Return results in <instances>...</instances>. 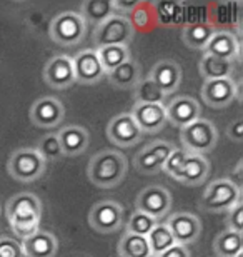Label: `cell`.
I'll list each match as a JSON object with an SVG mask.
<instances>
[{"instance_id":"39","label":"cell","mask_w":243,"mask_h":257,"mask_svg":"<svg viewBox=\"0 0 243 257\" xmlns=\"http://www.w3.org/2000/svg\"><path fill=\"white\" fill-rule=\"evenodd\" d=\"M226 136H228L230 141L241 142V139H243V122L240 119L231 122V124L228 125V128H226Z\"/></svg>"},{"instance_id":"30","label":"cell","mask_w":243,"mask_h":257,"mask_svg":"<svg viewBox=\"0 0 243 257\" xmlns=\"http://www.w3.org/2000/svg\"><path fill=\"white\" fill-rule=\"evenodd\" d=\"M95 50L105 74L112 72L113 69H117L118 65H122L123 62H127L130 59L128 45H108V47H100Z\"/></svg>"},{"instance_id":"15","label":"cell","mask_w":243,"mask_h":257,"mask_svg":"<svg viewBox=\"0 0 243 257\" xmlns=\"http://www.w3.org/2000/svg\"><path fill=\"white\" fill-rule=\"evenodd\" d=\"M72 64H74L75 82H79V84L94 85L105 75V70H103L95 49L82 50L75 57H72Z\"/></svg>"},{"instance_id":"3","label":"cell","mask_w":243,"mask_h":257,"mask_svg":"<svg viewBox=\"0 0 243 257\" xmlns=\"http://www.w3.org/2000/svg\"><path fill=\"white\" fill-rule=\"evenodd\" d=\"M241 202V189L231 179H215L205 187L198 207L208 214H223Z\"/></svg>"},{"instance_id":"31","label":"cell","mask_w":243,"mask_h":257,"mask_svg":"<svg viewBox=\"0 0 243 257\" xmlns=\"http://www.w3.org/2000/svg\"><path fill=\"white\" fill-rule=\"evenodd\" d=\"M148 245H150V252H152V257H157L162 252H165L167 249H170L172 245H175V239L170 229L167 227V224H160L157 222V225L150 230V234L147 235Z\"/></svg>"},{"instance_id":"26","label":"cell","mask_w":243,"mask_h":257,"mask_svg":"<svg viewBox=\"0 0 243 257\" xmlns=\"http://www.w3.org/2000/svg\"><path fill=\"white\" fill-rule=\"evenodd\" d=\"M213 250L216 257H236L243 252V235L241 232L225 229L213 240Z\"/></svg>"},{"instance_id":"10","label":"cell","mask_w":243,"mask_h":257,"mask_svg":"<svg viewBox=\"0 0 243 257\" xmlns=\"http://www.w3.org/2000/svg\"><path fill=\"white\" fill-rule=\"evenodd\" d=\"M172 209V195L163 186H148L137 195L135 210L158 220Z\"/></svg>"},{"instance_id":"4","label":"cell","mask_w":243,"mask_h":257,"mask_svg":"<svg viewBox=\"0 0 243 257\" xmlns=\"http://www.w3.org/2000/svg\"><path fill=\"white\" fill-rule=\"evenodd\" d=\"M87 22L82 19V15L74 10L57 14L50 22L49 35L57 45L62 47H74L79 45L85 39Z\"/></svg>"},{"instance_id":"28","label":"cell","mask_w":243,"mask_h":257,"mask_svg":"<svg viewBox=\"0 0 243 257\" xmlns=\"http://www.w3.org/2000/svg\"><path fill=\"white\" fill-rule=\"evenodd\" d=\"M117 252L120 257H152L147 237L123 232L118 240Z\"/></svg>"},{"instance_id":"12","label":"cell","mask_w":243,"mask_h":257,"mask_svg":"<svg viewBox=\"0 0 243 257\" xmlns=\"http://www.w3.org/2000/svg\"><path fill=\"white\" fill-rule=\"evenodd\" d=\"M167 227L172 232L175 244L188 247L195 244L201 235V220L195 214L190 212H177L167 219Z\"/></svg>"},{"instance_id":"37","label":"cell","mask_w":243,"mask_h":257,"mask_svg":"<svg viewBox=\"0 0 243 257\" xmlns=\"http://www.w3.org/2000/svg\"><path fill=\"white\" fill-rule=\"evenodd\" d=\"M226 225L230 230H235V232H241L243 230V204L238 202L236 205H233L228 212H226Z\"/></svg>"},{"instance_id":"24","label":"cell","mask_w":243,"mask_h":257,"mask_svg":"<svg viewBox=\"0 0 243 257\" xmlns=\"http://www.w3.org/2000/svg\"><path fill=\"white\" fill-rule=\"evenodd\" d=\"M110 85L117 89H133L142 80V67L132 57L107 74Z\"/></svg>"},{"instance_id":"32","label":"cell","mask_w":243,"mask_h":257,"mask_svg":"<svg viewBox=\"0 0 243 257\" xmlns=\"http://www.w3.org/2000/svg\"><path fill=\"white\" fill-rule=\"evenodd\" d=\"M133 89H135V94H133L135 104H163L165 94L152 80L142 79Z\"/></svg>"},{"instance_id":"16","label":"cell","mask_w":243,"mask_h":257,"mask_svg":"<svg viewBox=\"0 0 243 257\" xmlns=\"http://www.w3.org/2000/svg\"><path fill=\"white\" fill-rule=\"evenodd\" d=\"M64 115L65 107L55 97H42V99L35 100L29 110V117L32 124L45 128L57 127L64 120Z\"/></svg>"},{"instance_id":"29","label":"cell","mask_w":243,"mask_h":257,"mask_svg":"<svg viewBox=\"0 0 243 257\" xmlns=\"http://www.w3.org/2000/svg\"><path fill=\"white\" fill-rule=\"evenodd\" d=\"M216 32L215 27L211 24H192L187 25L182 32L183 44L190 49L195 50H203L211 39V35Z\"/></svg>"},{"instance_id":"14","label":"cell","mask_w":243,"mask_h":257,"mask_svg":"<svg viewBox=\"0 0 243 257\" xmlns=\"http://www.w3.org/2000/svg\"><path fill=\"white\" fill-rule=\"evenodd\" d=\"M167 122L173 127L183 128L185 125L192 124L193 120L201 117V107L198 100L190 95H178L165 105Z\"/></svg>"},{"instance_id":"17","label":"cell","mask_w":243,"mask_h":257,"mask_svg":"<svg viewBox=\"0 0 243 257\" xmlns=\"http://www.w3.org/2000/svg\"><path fill=\"white\" fill-rule=\"evenodd\" d=\"M44 80L52 89L62 90L75 84L74 64L69 55H55L44 67Z\"/></svg>"},{"instance_id":"21","label":"cell","mask_w":243,"mask_h":257,"mask_svg":"<svg viewBox=\"0 0 243 257\" xmlns=\"http://www.w3.org/2000/svg\"><path fill=\"white\" fill-rule=\"evenodd\" d=\"M203 54L221 60H228V62H235L236 59H240V42L228 30H216L203 49Z\"/></svg>"},{"instance_id":"35","label":"cell","mask_w":243,"mask_h":257,"mask_svg":"<svg viewBox=\"0 0 243 257\" xmlns=\"http://www.w3.org/2000/svg\"><path fill=\"white\" fill-rule=\"evenodd\" d=\"M0 257H25L22 242L14 237H0Z\"/></svg>"},{"instance_id":"9","label":"cell","mask_w":243,"mask_h":257,"mask_svg":"<svg viewBox=\"0 0 243 257\" xmlns=\"http://www.w3.org/2000/svg\"><path fill=\"white\" fill-rule=\"evenodd\" d=\"M173 151H175L173 144H170L167 141H153L133 157V166H135L138 174L155 176V174L162 172L165 162H167V159Z\"/></svg>"},{"instance_id":"38","label":"cell","mask_w":243,"mask_h":257,"mask_svg":"<svg viewBox=\"0 0 243 257\" xmlns=\"http://www.w3.org/2000/svg\"><path fill=\"white\" fill-rule=\"evenodd\" d=\"M148 19H150V14L147 12V10H143V4L140 2L137 5V9L132 12V19H130V22L133 27H145V25L148 24Z\"/></svg>"},{"instance_id":"7","label":"cell","mask_w":243,"mask_h":257,"mask_svg":"<svg viewBox=\"0 0 243 257\" xmlns=\"http://www.w3.org/2000/svg\"><path fill=\"white\" fill-rule=\"evenodd\" d=\"M133 35H135V27L132 25L130 19L113 14L105 22L94 27L92 42L97 49L108 47V45H128Z\"/></svg>"},{"instance_id":"1","label":"cell","mask_w":243,"mask_h":257,"mask_svg":"<svg viewBox=\"0 0 243 257\" xmlns=\"http://www.w3.org/2000/svg\"><path fill=\"white\" fill-rule=\"evenodd\" d=\"M5 215H7V220L14 234L24 240L25 237L40 230L42 202L32 192L15 194L5 205Z\"/></svg>"},{"instance_id":"2","label":"cell","mask_w":243,"mask_h":257,"mask_svg":"<svg viewBox=\"0 0 243 257\" xmlns=\"http://www.w3.org/2000/svg\"><path fill=\"white\" fill-rule=\"evenodd\" d=\"M128 161L118 151H100L94 154L87 166V176L90 182L100 189H113L127 176Z\"/></svg>"},{"instance_id":"13","label":"cell","mask_w":243,"mask_h":257,"mask_svg":"<svg viewBox=\"0 0 243 257\" xmlns=\"http://www.w3.org/2000/svg\"><path fill=\"white\" fill-rule=\"evenodd\" d=\"M238 97V87L230 79L203 80L201 99L211 109H225Z\"/></svg>"},{"instance_id":"18","label":"cell","mask_w":243,"mask_h":257,"mask_svg":"<svg viewBox=\"0 0 243 257\" xmlns=\"http://www.w3.org/2000/svg\"><path fill=\"white\" fill-rule=\"evenodd\" d=\"M147 79L152 80L153 84L163 92L165 97H167L178 90L180 82H182V67L172 59L158 60V62L150 69Z\"/></svg>"},{"instance_id":"40","label":"cell","mask_w":243,"mask_h":257,"mask_svg":"<svg viewBox=\"0 0 243 257\" xmlns=\"http://www.w3.org/2000/svg\"><path fill=\"white\" fill-rule=\"evenodd\" d=\"M157 257H192V255H190L188 247L175 244V245H172V247L167 249L165 252H162V254L157 255Z\"/></svg>"},{"instance_id":"22","label":"cell","mask_w":243,"mask_h":257,"mask_svg":"<svg viewBox=\"0 0 243 257\" xmlns=\"http://www.w3.org/2000/svg\"><path fill=\"white\" fill-rule=\"evenodd\" d=\"M57 137H59L62 152L67 157H77L84 154L90 141L89 131L82 125H67L57 132Z\"/></svg>"},{"instance_id":"25","label":"cell","mask_w":243,"mask_h":257,"mask_svg":"<svg viewBox=\"0 0 243 257\" xmlns=\"http://www.w3.org/2000/svg\"><path fill=\"white\" fill-rule=\"evenodd\" d=\"M198 72H200V75L203 77V80L230 79L231 72H233V62L203 54L198 62Z\"/></svg>"},{"instance_id":"19","label":"cell","mask_w":243,"mask_h":257,"mask_svg":"<svg viewBox=\"0 0 243 257\" xmlns=\"http://www.w3.org/2000/svg\"><path fill=\"white\" fill-rule=\"evenodd\" d=\"M208 174H210L208 159L205 156H198V154H187V157L180 164L178 171L175 172L173 179L185 184V186L196 187L205 182Z\"/></svg>"},{"instance_id":"20","label":"cell","mask_w":243,"mask_h":257,"mask_svg":"<svg viewBox=\"0 0 243 257\" xmlns=\"http://www.w3.org/2000/svg\"><path fill=\"white\" fill-rule=\"evenodd\" d=\"M130 114L142 134H157L167 125L165 104H135Z\"/></svg>"},{"instance_id":"41","label":"cell","mask_w":243,"mask_h":257,"mask_svg":"<svg viewBox=\"0 0 243 257\" xmlns=\"http://www.w3.org/2000/svg\"><path fill=\"white\" fill-rule=\"evenodd\" d=\"M0 214H2V207H0Z\"/></svg>"},{"instance_id":"8","label":"cell","mask_w":243,"mask_h":257,"mask_svg":"<svg viewBox=\"0 0 243 257\" xmlns=\"http://www.w3.org/2000/svg\"><path fill=\"white\" fill-rule=\"evenodd\" d=\"M90 227L100 234H113L123 227V207L112 199L98 200L89 212Z\"/></svg>"},{"instance_id":"11","label":"cell","mask_w":243,"mask_h":257,"mask_svg":"<svg viewBox=\"0 0 243 257\" xmlns=\"http://www.w3.org/2000/svg\"><path fill=\"white\" fill-rule=\"evenodd\" d=\"M143 134L138 128L137 122L133 120L132 114L123 112V114L115 115L107 124V137L117 147H133L142 141Z\"/></svg>"},{"instance_id":"5","label":"cell","mask_w":243,"mask_h":257,"mask_svg":"<svg viewBox=\"0 0 243 257\" xmlns=\"http://www.w3.org/2000/svg\"><path fill=\"white\" fill-rule=\"evenodd\" d=\"M180 141H182V149L188 154H205L211 152L218 142V131L213 125V122L208 119H196L192 124L185 125L180 132Z\"/></svg>"},{"instance_id":"36","label":"cell","mask_w":243,"mask_h":257,"mask_svg":"<svg viewBox=\"0 0 243 257\" xmlns=\"http://www.w3.org/2000/svg\"><path fill=\"white\" fill-rule=\"evenodd\" d=\"M187 151H183V149H177L175 147V151L170 154V157L167 159V162H165V166H163V174H167L168 177H172L175 176V172L178 171V167H180V164L183 162V159L187 157Z\"/></svg>"},{"instance_id":"27","label":"cell","mask_w":243,"mask_h":257,"mask_svg":"<svg viewBox=\"0 0 243 257\" xmlns=\"http://www.w3.org/2000/svg\"><path fill=\"white\" fill-rule=\"evenodd\" d=\"M79 14L87 24H92L94 27H97L102 22H105L108 17H112L115 12H113L112 0H87V2L82 4Z\"/></svg>"},{"instance_id":"34","label":"cell","mask_w":243,"mask_h":257,"mask_svg":"<svg viewBox=\"0 0 243 257\" xmlns=\"http://www.w3.org/2000/svg\"><path fill=\"white\" fill-rule=\"evenodd\" d=\"M155 225H157V220H155L153 217H150V215H147V214L135 210V212L130 215V219H128V222L125 225V232L147 237V235L150 234V230H152Z\"/></svg>"},{"instance_id":"6","label":"cell","mask_w":243,"mask_h":257,"mask_svg":"<svg viewBox=\"0 0 243 257\" xmlns=\"http://www.w3.org/2000/svg\"><path fill=\"white\" fill-rule=\"evenodd\" d=\"M7 171L15 181L34 182L45 174L47 162L35 151V147H20L10 156L7 162Z\"/></svg>"},{"instance_id":"23","label":"cell","mask_w":243,"mask_h":257,"mask_svg":"<svg viewBox=\"0 0 243 257\" xmlns=\"http://www.w3.org/2000/svg\"><path fill=\"white\" fill-rule=\"evenodd\" d=\"M25 257H55L59 250V240L49 230H37L22 240Z\"/></svg>"},{"instance_id":"33","label":"cell","mask_w":243,"mask_h":257,"mask_svg":"<svg viewBox=\"0 0 243 257\" xmlns=\"http://www.w3.org/2000/svg\"><path fill=\"white\" fill-rule=\"evenodd\" d=\"M35 151L44 157L45 162H49V161L57 162L64 157V152H62V147H60V142H59L57 134H47V136L40 137Z\"/></svg>"}]
</instances>
